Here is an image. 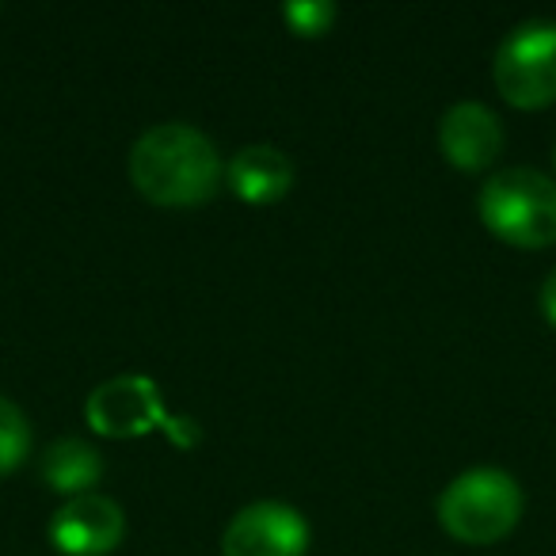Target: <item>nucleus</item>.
<instances>
[{
	"label": "nucleus",
	"mask_w": 556,
	"mask_h": 556,
	"mask_svg": "<svg viewBox=\"0 0 556 556\" xmlns=\"http://www.w3.org/2000/svg\"><path fill=\"white\" fill-rule=\"evenodd\" d=\"M492 80L507 103L538 111L556 103V24L553 20H522L495 47Z\"/></svg>",
	"instance_id": "39448f33"
},
{
	"label": "nucleus",
	"mask_w": 556,
	"mask_h": 556,
	"mask_svg": "<svg viewBox=\"0 0 556 556\" xmlns=\"http://www.w3.org/2000/svg\"><path fill=\"white\" fill-rule=\"evenodd\" d=\"M27 454H31V424L20 404L0 396V477L16 472L27 462Z\"/></svg>",
	"instance_id": "9b49d317"
},
{
	"label": "nucleus",
	"mask_w": 556,
	"mask_h": 556,
	"mask_svg": "<svg viewBox=\"0 0 556 556\" xmlns=\"http://www.w3.org/2000/svg\"><path fill=\"white\" fill-rule=\"evenodd\" d=\"M480 222L515 248L556 244V184L538 168L492 172L480 187Z\"/></svg>",
	"instance_id": "f03ea898"
},
{
	"label": "nucleus",
	"mask_w": 556,
	"mask_h": 556,
	"mask_svg": "<svg viewBox=\"0 0 556 556\" xmlns=\"http://www.w3.org/2000/svg\"><path fill=\"white\" fill-rule=\"evenodd\" d=\"M541 313H545V320L556 328V270L545 278V287H541Z\"/></svg>",
	"instance_id": "ddd939ff"
},
{
	"label": "nucleus",
	"mask_w": 556,
	"mask_h": 556,
	"mask_svg": "<svg viewBox=\"0 0 556 556\" xmlns=\"http://www.w3.org/2000/svg\"><path fill=\"white\" fill-rule=\"evenodd\" d=\"M503 123L492 108L477 100L454 103L439 123V146L454 168L484 172L500 161L503 153Z\"/></svg>",
	"instance_id": "6e6552de"
},
{
	"label": "nucleus",
	"mask_w": 556,
	"mask_h": 556,
	"mask_svg": "<svg viewBox=\"0 0 556 556\" xmlns=\"http://www.w3.org/2000/svg\"><path fill=\"white\" fill-rule=\"evenodd\" d=\"M225 179L240 202L270 206V202L287 199L294 187V161L278 146H244L232 153Z\"/></svg>",
	"instance_id": "1a4fd4ad"
},
{
	"label": "nucleus",
	"mask_w": 556,
	"mask_h": 556,
	"mask_svg": "<svg viewBox=\"0 0 556 556\" xmlns=\"http://www.w3.org/2000/svg\"><path fill=\"white\" fill-rule=\"evenodd\" d=\"M126 515L111 495L88 492L65 500L50 518V541L65 556H108L123 545Z\"/></svg>",
	"instance_id": "0eeeda50"
},
{
	"label": "nucleus",
	"mask_w": 556,
	"mask_h": 556,
	"mask_svg": "<svg viewBox=\"0 0 556 556\" xmlns=\"http://www.w3.org/2000/svg\"><path fill=\"white\" fill-rule=\"evenodd\" d=\"M336 16H340V9H336L332 0H290L287 9H282V20L290 24V31L302 35V39L325 35L336 24Z\"/></svg>",
	"instance_id": "f8f14e48"
},
{
	"label": "nucleus",
	"mask_w": 556,
	"mask_h": 556,
	"mask_svg": "<svg viewBox=\"0 0 556 556\" xmlns=\"http://www.w3.org/2000/svg\"><path fill=\"white\" fill-rule=\"evenodd\" d=\"M42 480H47L54 492H62L65 500H77L88 495L103 477V454L85 439H58L42 450Z\"/></svg>",
	"instance_id": "9d476101"
},
{
	"label": "nucleus",
	"mask_w": 556,
	"mask_h": 556,
	"mask_svg": "<svg viewBox=\"0 0 556 556\" xmlns=\"http://www.w3.org/2000/svg\"><path fill=\"white\" fill-rule=\"evenodd\" d=\"M130 179L156 206H202L217 194L222 161L202 130L187 123H161L134 141Z\"/></svg>",
	"instance_id": "f257e3e1"
},
{
	"label": "nucleus",
	"mask_w": 556,
	"mask_h": 556,
	"mask_svg": "<svg viewBox=\"0 0 556 556\" xmlns=\"http://www.w3.org/2000/svg\"><path fill=\"white\" fill-rule=\"evenodd\" d=\"M85 419L103 439H141L149 431H164L176 446H194L199 427L191 419L168 416L161 386L146 374H118L88 393Z\"/></svg>",
	"instance_id": "20e7f679"
},
{
	"label": "nucleus",
	"mask_w": 556,
	"mask_h": 556,
	"mask_svg": "<svg viewBox=\"0 0 556 556\" xmlns=\"http://www.w3.org/2000/svg\"><path fill=\"white\" fill-rule=\"evenodd\" d=\"M309 538L302 510L278 500H260L229 518L222 533V556H305Z\"/></svg>",
	"instance_id": "423d86ee"
},
{
	"label": "nucleus",
	"mask_w": 556,
	"mask_h": 556,
	"mask_svg": "<svg viewBox=\"0 0 556 556\" xmlns=\"http://www.w3.org/2000/svg\"><path fill=\"white\" fill-rule=\"evenodd\" d=\"M522 488L503 469H469L454 477L439 495V522L465 545H492L507 538L522 518Z\"/></svg>",
	"instance_id": "7ed1b4c3"
},
{
	"label": "nucleus",
	"mask_w": 556,
	"mask_h": 556,
	"mask_svg": "<svg viewBox=\"0 0 556 556\" xmlns=\"http://www.w3.org/2000/svg\"><path fill=\"white\" fill-rule=\"evenodd\" d=\"M553 168H556V149H553Z\"/></svg>",
	"instance_id": "4468645a"
}]
</instances>
